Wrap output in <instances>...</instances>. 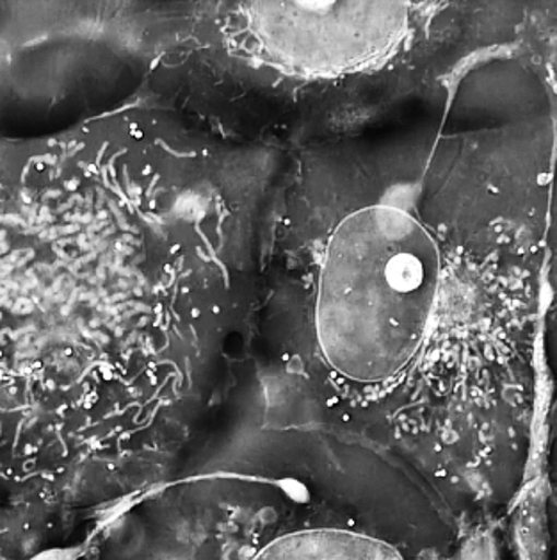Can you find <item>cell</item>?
<instances>
[{
    "label": "cell",
    "instance_id": "obj_3",
    "mask_svg": "<svg viewBox=\"0 0 557 560\" xmlns=\"http://www.w3.org/2000/svg\"><path fill=\"white\" fill-rule=\"evenodd\" d=\"M251 560H406L394 545L367 532L324 527L293 532Z\"/></svg>",
    "mask_w": 557,
    "mask_h": 560
},
{
    "label": "cell",
    "instance_id": "obj_2",
    "mask_svg": "<svg viewBox=\"0 0 557 560\" xmlns=\"http://www.w3.org/2000/svg\"><path fill=\"white\" fill-rule=\"evenodd\" d=\"M248 11L270 61L313 75L378 63L408 31V10L398 2H257Z\"/></svg>",
    "mask_w": 557,
    "mask_h": 560
},
{
    "label": "cell",
    "instance_id": "obj_1",
    "mask_svg": "<svg viewBox=\"0 0 557 560\" xmlns=\"http://www.w3.org/2000/svg\"><path fill=\"white\" fill-rule=\"evenodd\" d=\"M442 288L437 243L412 214L375 206L335 229L319 277V347L333 372L364 389L414 366Z\"/></svg>",
    "mask_w": 557,
    "mask_h": 560
}]
</instances>
